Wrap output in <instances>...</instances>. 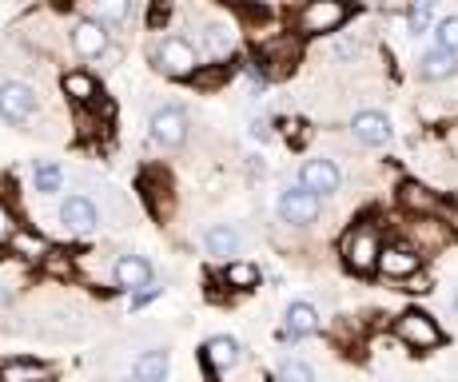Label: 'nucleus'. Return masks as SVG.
I'll list each match as a JSON object with an SVG mask.
<instances>
[{
    "mask_svg": "<svg viewBox=\"0 0 458 382\" xmlns=\"http://www.w3.org/2000/svg\"><path fill=\"white\" fill-rule=\"evenodd\" d=\"M378 251H383V239L371 224H359L343 235V263L355 275H371L378 267Z\"/></svg>",
    "mask_w": 458,
    "mask_h": 382,
    "instance_id": "nucleus-1",
    "label": "nucleus"
},
{
    "mask_svg": "<svg viewBox=\"0 0 458 382\" xmlns=\"http://www.w3.org/2000/svg\"><path fill=\"white\" fill-rule=\"evenodd\" d=\"M148 136H152V144L164 148V152H180V148L188 144V136H191L188 112L175 108V104H164V108H156L152 120H148Z\"/></svg>",
    "mask_w": 458,
    "mask_h": 382,
    "instance_id": "nucleus-2",
    "label": "nucleus"
},
{
    "mask_svg": "<svg viewBox=\"0 0 458 382\" xmlns=\"http://www.w3.org/2000/svg\"><path fill=\"white\" fill-rule=\"evenodd\" d=\"M351 16L347 0H307L299 8V32L303 37H327V32L343 29V21Z\"/></svg>",
    "mask_w": 458,
    "mask_h": 382,
    "instance_id": "nucleus-3",
    "label": "nucleus"
},
{
    "mask_svg": "<svg viewBox=\"0 0 458 382\" xmlns=\"http://www.w3.org/2000/svg\"><path fill=\"white\" fill-rule=\"evenodd\" d=\"M394 335H399V343H407L411 351H435V346H443V331H438L435 315H427V310H419V307L403 310V315L394 318Z\"/></svg>",
    "mask_w": 458,
    "mask_h": 382,
    "instance_id": "nucleus-4",
    "label": "nucleus"
},
{
    "mask_svg": "<svg viewBox=\"0 0 458 382\" xmlns=\"http://www.w3.org/2000/svg\"><path fill=\"white\" fill-rule=\"evenodd\" d=\"M37 108H40V96L32 84H24V80H4L0 84V120L4 123L24 128L37 115Z\"/></svg>",
    "mask_w": 458,
    "mask_h": 382,
    "instance_id": "nucleus-5",
    "label": "nucleus"
},
{
    "mask_svg": "<svg viewBox=\"0 0 458 382\" xmlns=\"http://www.w3.org/2000/svg\"><path fill=\"white\" fill-rule=\"evenodd\" d=\"M156 68L172 80H191L199 72V56H196V48H191V40L164 37L156 44Z\"/></svg>",
    "mask_w": 458,
    "mask_h": 382,
    "instance_id": "nucleus-6",
    "label": "nucleus"
},
{
    "mask_svg": "<svg viewBox=\"0 0 458 382\" xmlns=\"http://www.w3.org/2000/svg\"><path fill=\"white\" fill-rule=\"evenodd\" d=\"M276 211H279V219H284L287 227H311L315 219H319L323 203H319V195L303 191V188L295 183V188H284V191H279Z\"/></svg>",
    "mask_w": 458,
    "mask_h": 382,
    "instance_id": "nucleus-7",
    "label": "nucleus"
},
{
    "mask_svg": "<svg viewBox=\"0 0 458 382\" xmlns=\"http://www.w3.org/2000/svg\"><path fill=\"white\" fill-rule=\"evenodd\" d=\"M60 224H64L68 235H92L96 227L104 224V211L96 208L92 195H68L64 203H60Z\"/></svg>",
    "mask_w": 458,
    "mask_h": 382,
    "instance_id": "nucleus-8",
    "label": "nucleus"
},
{
    "mask_svg": "<svg viewBox=\"0 0 458 382\" xmlns=\"http://www.w3.org/2000/svg\"><path fill=\"white\" fill-rule=\"evenodd\" d=\"M299 188L303 191H311V195H335L343 188V172H339V164L335 159H323V156H315V159H303L299 164Z\"/></svg>",
    "mask_w": 458,
    "mask_h": 382,
    "instance_id": "nucleus-9",
    "label": "nucleus"
},
{
    "mask_svg": "<svg viewBox=\"0 0 458 382\" xmlns=\"http://www.w3.org/2000/svg\"><path fill=\"white\" fill-rule=\"evenodd\" d=\"M378 275H386V279H399L407 283L411 275L422 271V251L411 243H383V251H378Z\"/></svg>",
    "mask_w": 458,
    "mask_h": 382,
    "instance_id": "nucleus-10",
    "label": "nucleus"
},
{
    "mask_svg": "<svg viewBox=\"0 0 458 382\" xmlns=\"http://www.w3.org/2000/svg\"><path fill=\"white\" fill-rule=\"evenodd\" d=\"M112 283H116L120 291H128V295H136V291L152 287L156 283V267L148 255H116V263H112Z\"/></svg>",
    "mask_w": 458,
    "mask_h": 382,
    "instance_id": "nucleus-11",
    "label": "nucleus"
},
{
    "mask_svg": "<svg viewBox=\"0 0 458 382\" xmlns=\"http://www.w3.org/2000/svg\"><path fill=\"white\" fill-rule=\"evenodd\" d=\"M167 375H172V351L167 346H148L131 359L128 382H167Z\"/></svg>",
    "mask_w": 458,
    "mask_h": 382,
    "instance_id": "nucleus-12",
    "label": "nucleus"
},
{
    "mask_svg": "<svg viewBox=\"0 0 458 382\" xmlns=\"http://www.w3.org/2000/svg\"><path fill=\"white\" fill-rule=\"evenodd\" d=\"M243 359V346L240 339H232V335H211L204 343V367L211 375H227V370H235Z\"/></svg>",
    "mask_w": 458,
    "mask_h": 382,
    "instance_id": "nucleus-13",
    "label": "nucleus"
},
{
    "mask_svg": "<svg viewBox=\"0 0 458 382\" xmlns=\"http://www.w3.org/2000/svg\"><path fill=\"white\" fill-rule=\"evenodd\" d=\"M72 48L81 52L84 60H100L104 52L112 48V37H108V29H104L100 21L84 16V21H76V24H72Z\"/></svg>",
    "mask_w": 458,
    "mask_h": 382,
    "instance_id": "nucleus-14",
    "label": "nucleus"
},
{
    "mask_svg": "<svg viewBox=\"0 0 458 382\" xmlns=\"http://www.w3.org/2000/svg\"><path fill=\"white\" fill-rule=\"evenodd\" d=\"M351 136L359 140V144H367V148H383V144H391V136H394V128H391V120H386L383 112H355V120H351Z\"/></svg>",
    "mask_w": 458,
    "mask_h": 382,
    "instance_id": "nucleus-15",
    "label": "nucleus"
},
{
    "mask_svg": "<svg viewBox=\"0 0 458 382\" xmlns=\"http://www.w3.org/2000/svg\"><path fill=\"white\" fill-rule=\"evenodd\" d=\"M323 318L315 303H307V299H295L292 307L284 310V339H307V335H319Z\"/></svg>",
    "mask_w": 458,
    "mask_h": 382,
    "instance_id": "nucleus-16",
    "label": "nucleus"
},
{
    "mask_svg": "<svg viewBox=\"0 0 458 382\" xmlns=\"http://www.w3.org/2000/svg\"><path fill=\"white\" fill-rule=\"evenodd\" d=\"M8 255H16V259H24V263H48L56 251H52V243L40 235V231L21 227L13 235V243H8Z\"/></svg>",
    "mask_w": 458,
    "mask_h": 382,
    "instance_id": "nucleus-17",
    "label": "nucleus"
},
{
    "mask_svg": "<svg viewBox=\"0 0 458 382\" xmlns=\"http://www.w3.org/2000/svg\"><path fill=\"white\" fill-rule=\"evenodd\" d=\"M204 247H208L211 259L232 263V255H240V231H235L232 224H211L204 231Z\"/></svg>",
    "mask_w": 458,
    "mask_h": 382,
    "instance_id": "nucleus-18",
    "label": "nucleus"
},
{
    "mask_svg": "<svg viewBox=\"0 0 458 382\" xmlns=\"http://www.w3.org/2000/svg\"><path fill=\"white\" fill-rule=\"evenodd\" d=\"M0 382H52V367L40 359H4Z\"/></svg>",
    "mask_w": 458,
    "mask_h": 382,
    "instance_id": "nucleus-19",
    "label": "nucleus"
},
{
    "mask_svg": "<svg viewBox=\"0 0 458 382\" xmlns=\"http://www.w3.org/2000/svg\"><path fill=\"white\" fill-rule=\"evenodd\" d=\"M399 203L407 211H415V216H435L438 211V195L435 191H427L422 183H415V180H403L399 183Z\"/></svg>",
    "mask_w": 458,
    "mask_h": 382,
    "instance_id": "nucleus-20",
    "label": "nucleus"
},
{
    "mask_svg": "<svg viewBox=\"0 0 458 382\" xmlns=\"http://www.w3.org/2000/svg\"><path fill=\"white\" fill-rule=\"evenodd\" d=\"M60 92L72 104H92L96 96H100V84H96L92 72H64L60 76Z\"/></svg>",
    "mask_w": 458,
    "mask_h": 382,
    "instance_id": "nucleus-21",
    "label": "nucleus"
},
{
    "mask_svg": "<svg viewBox=\"0 0 458 382\" xmlns=\"http://www.w3.org/2000/svg\"><path fill=\"white\" fill-rule=\"evenodd\" d=\"M454 72H458L454 52H443V48L422 52V60H419V76L422 80H446V76H454Z\"/></svg>",
    "mask_w": 458,
    "mask_h": 382,
    "instance_id": "nucleus-22",
    "label": "nucleus"
},
{
    "mask_svg": "<svg viewBox=\"0 0 458 382\" xmlns=\"http://www.w3.org/2000/svg\"><path fill=\"white\" fill-rule=\"evenodd\" d=\"M32 188L40 195H56L64 188V167H60L56 159H37V164H32Z\"/></svg>",
    "mask_w": 458,
    "mask_h": 382,
    "instance_id": "nucleus-23",
    "label": "nucleus"
},
{
    "mask_svg": "<svg viewBox=\"0 0 458 382\" xmlns=\"http://www.w3.org/2000/svg\"><path fill=\"white\" fill-rule=\"evenodd\" d=\"M259 267L255 263H248V259H232V263H224V283L232 291H255L259 287Z\"/></svg>",
    "mask_w": 458,
    "mask_h": 382,
    "instance_id": "nucleus-24",
    "label": "nucleus"
},
{
    "mask_svg": "<svg viewBox=\"0 0 458 382\" xmlns=\"http://www.w3.org/2000/svg\"><path fill=\"white\" fill-rule=\"evenodd\" d=\"M88 8H92V21H100L104 29H120V24H128L131 16V0H88Z\"/></svg>",
    "mask_w": 458,
    "mask_h": 382,
    "instance_id": "nucleus-25",
    "label": "nucleus"
},
{
    "mask_svg": "<svg viewBox=\"0 0 458 382\" xmlns=\"http://www.w3.org/2000/svg\"><path fill=\"white\" fill-rule=\"evenodd\" d=\"M435 4H438V0H415V4L407 8V32H411V37H422V32L430 29Z\"/></svg>",
    "mask_w": 458,
    "mask_h": 382,
    "instance_id": "nucleus-26",
    "label": "nucleus"
},
{
    "mask_svg": "<svg viewBox=\"0 0 458 382\" xmlns=\"http://www.w3.org/2000/svg\"><path fill=\"white\" fill-rule=\"evenodd\" d=\"M276 382H315V367L303 359H284L276 370Z\"/></svg>",
    "mask_w": 458,
    "mask_h": 382,
    "instance_id": "nucleus-27",
    "label": "nucleus"
},
{
    "mask_svg": "<svg viewBox=\"0 0 458 382\" xmlns=\"http://www.w3.org/2000/svg\"><path fill=\"white\" fill-rule=\"evenodd\" d=\"M435 48L458 52V16H443V21L435 24Z\"/></svg>",
    "mask_w": 458,
    "mask_h": 382,
    "instance_id": "nucleus-28",
    "label": "nucleus"
},
{
    "mask_svg": "<svg viewBox=\"0 0 458 382\" xmlns=\"http://www.w3.org/2000/svg\"><path fill=\"white\" fill-rule=\"evenodd\" d=\"M204 44L216 52V56H224V52H232L235 37H232V29H224V24H208V29H204Z\"/></svg>",
    "mask_w": 458,
    "mask_h": 382,
    "instance_id": "nucleus-29",
    "label": "nucleus"
},
{
    "mask_svg": "<svg viewBox=\"0 0 458 382\" xmlns=\"http://www.w3.org/2000/svg\"><path fill=\"white\" fill-rule=\"evenodd\" d=\"M21 231V219H16V211H13V203H4L0 199V247H8L13 243V235Z\"/></svg>",
    "mask_w": 458,
    "mask_h": 382,
    "instance_id": "nucleus-30",
    "label": "nucleus"
},
{
    "mask_svg": "<svg viewBox=\"0 0 458 382\" xmlns=\"http://www.w3.org/2000/svg\"><path fill=\"white\" fill-rule=\"evenodd\" d=\"M160 295H164V287H156V283H152V287H144V291H136V295H131V310H144L148 303H156Z\"/></svg>",
    "mask_w": 458,
    "mask_h": 382,
    "instance_id": "nucleus-31",
    "label": "nucleus"
},
{
    "mask_svg": "<svg viewBox=\"0 0 458 382\" xmlns=\"http://www.w3.org/2000/svg\"><path fill=\"white\" fill-rule=\"evenodd\" d=\"M430 287H435V283H430L422 271H419V275H411V279H407V291H419V295H422V291H430Z\"/></svg>",
    "mask_w": 458,
    "mask_h": 382,
    "instance_id": "nucleus-32",
    "label": "nucleus"
},
{
    "mask_svg": "<svg viewBox=\"0 0 458 382\" xmlns=\"http://www.w3.org/2000/svg\"><path fill=\"white\" fill-rule=\"evenodd\" d=\"M251 136H255V140H267V136H271V128H267L263 120H255V123H251Z\"/></svg>",
    "mask_w": 458,
    "mask_h": 382,
    "instance_id": "nucleus-33",
    "label": "nucleus"
},
{
    "mask_svg": "<svg viewBox=\"0 0 458 382\" xmlns=\"http://www.w3.org/2000/svg\"><path fill=\"white\" fill-rule=\"evenodd\" d=\"M104 68H116V60H120V48H108V52H104Z\"/></svg>",
    "mask_w": 458,
    "mask_h": 382,
    "instance_id": "nucleus-34",
    "label": "nucleus"
},
{
    "mask_svg": "<svg viewBox=\"0 0 458 382\" xmlns=\"http://www.w3.org/2000/svg\"><path fill=\"white\" fill-rule=\"evenodd\" d=\"M451 307H454V315H458V291H454V299H451Z\"/></svg>",
    "mask_w": 458,
    "mask_h": 382,
    "instance_id": "nucleus-35",
    "label": "nucleus"
}]
</instances>
